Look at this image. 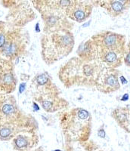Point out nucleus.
I'll list each match as a JSON object with an SVG mask.
<instances>
[{"label": "nucleus", "instance_id": "obj_1", "mask_svg": "<svg viewBox=\"0 0 130 151\" xmlns=\"http://www.w3.org/2000/svg\"><path fill=\"white\" fill-rule=\"evenodd\" d=\"M104 64L99 60H83L74 57L61 66L58 70V78L65 88H93Z\"/></svg>", "mask_w": 130, "mask_h": 151}, {"label": "nucleus", "instance_id": "obj_2", "mask_svg": "<svg viewBox=\"0 0 130 151\" xmlns=\"http://www.w3.org/2000/svg\"><path fill=\"white\" fill-rule=\"evenodd\" d=\"M41 56L48 65L68 56L74 49L75 40L70 29H62L44 33L41 37Z\"/></svg>", "mask_w": 130, "mask_h": 151}, {"label": "nucleus", "instance_id": "obj_3", "mask_svg": "<svg viewBox=\"0 0 130 151\" xmlns=\"http://www.w3.org/2000/svg\"><path fill=\"white\" fill-rule=\"evenodd\" d=\"M61 127L67 137L73 141H88L92 130V116L86 109L74 107L63 110L58 114Z\"/></svg>", "mask_w": 130, "mask_h": 151}, {"label": "nucleus", "instance_id": "obj_4", "mask_svg": "<svg viewBox=\"0 0 130 151\" xmlns=\"http://www.w3.org/2000/svg\"><path fill=\"white\" fill-rule=\"evenodd\" d=\"M30 43V36L22 27L10 25L7 40L0 58L14 61L24 55Z\"/></svg>", "mask_w": 130, "mask_h": 151}, {"label": "nucleus", "instance_id": "obj_5", "mask_svg": "<svg viewBox=\"0 0 130 151\" xmlns=\"http://www.w3.org/2000/svg\"><path fill=\"white\" fill-rule=\"evenodd\" d=\"M0 122L16 124H35L33 118L18 106L12 94H0Z\"/></svg>", "mask_w": 130, "mask_h": 151}, {"label": "nucleus", "instance_id": "obj_6", "mask_svg": "<svg viewBox=\"0 0 130 151\" xmlns=\"http://www.w3.org/2000/svg\"><path fill=\"white\" fill-rule=\"evenodd\" d=\"M33 5L41 14L44 24V33L62 29H72L74 24L67 18L64 12L51 9L40 4L33 3Z\"/></svg>", "mask_w": 130, "mask_h": 151}, {"label": "nucleus", "instance_id": "obj_7", "mask_svg": "<svg viewBox=\"0 0 130 151\" xmlns=\"http://www.w3.org/2000/svg\"><path fill=\"white\" fill-rule=\"evenodd\" d=\"M120 72L116 68L104 66L96 79L95 87L104 94H110L120 88Z\"/></svg>", "mask_w": 130, "mask_h": 151}, {"label": "nucleus", "instance_id": "obj_8", "mask_svg": "<svg viewBox=\"0 0 130 151\" xmlns=\"http://www.w3.org/2000/svg\"><path fill=\"white\" fill-rule=\"evenodd\" d=\"M97 45L98 48L116 50L125 52L126 39L123 34L112 31H101L91 38Z\"/></svg>", "mask_w": 130, "mask_h": 151}, {"label": "nucleus", "instance_id": "obj_9", "mask_svg": "<svg viewBox=\"0 0 130 151\" xmlns=\"http://www.w3.org/2000/svg\"><path fill=\"white\" fill-rule=\"evenodd\" d=\"M17 83L13 61L0 58V94H12L17 88Z\"/></svg>", "mask_w": 130, "mask_h": 151}, {"label": "nucleus", "instance_id": "obj_10", "mask_svg": "<svg viewBox=\"0 0 130 151\" xmlns=\"http://www.w3.org/2000/svg\"><path fill=\"white\" fill-rule=\"evenodd\" d=\"M30 89L32 97L45 94H60L56 85L47 72L39 73L31 81Z\"/></svg>", "mask_w": 130, "mask_h": 151}, {"label": "nucleus", "instance_id": "obj_11", "mask_svg": "<svg viewBox=\"0 0 130 151\" xmlns=\"http://www.w3.org/2000/svg\"><path fill=\"white\" fill-rule=\"evenodd\" d=\"M93 5L91 2L82 0H74L72 4L65 10L69 20L78 23L85 22L92 13Z\"/></svg>", "mask_w": 130, "mask_h": 151}, {"label": "nucleus", "instance_id": "obj_12", "mask_svg": "<svg viewBox=\"0 0 130 151\" xmlns=\"http://www.w3.org/2000/svg\"><path fill=\"white\" fill-rule=\"evenodd\" d=\"M35 101L40 104L45 112L58 113L69 106V103L60 96V94H45L33 97Z\"/></svg>", "mask_w": 130, "mask_h": 151}, {"label": "nucleus", "instance_id": "obj_13", "mask_svg": "<svg viewBox=\"0 0 130 151\" xmlns=\"http://www.w3.org/2000/svg\"><path fill=\"white\" fill-rule=\"evenodd\" d=\"M93 6L105 9L110 16L121 17L130 9V0H90Z\"/></svg>", "mask_w": 130, "mask_h": 151}, {"label": "nucleus", "instance_id": "obj_14", "mask_svg": "<svg viewBox=\"0 0 130 151\" xmlns=\"http://www.w3.org/2000/svg\"><path fill=\"white\" fill-rule=\"evenodd\" d=\"M98 60L106 67L118 68L123 64L125 53L124 52L103 48H98Z\"/></svg>", "mask_w": 130, "mask_h": 151}, {"label": "nucleus", "instance_id": "obj_15", "mask_svg": "<svg viewBox=\"0 0 130 151\" xmlns=\"http://www.w3.org/2000/svg\"><path fill=\"white\" fill-rule=\"evenodd\" d=\"M78 58L83 60H98V50L95 42L92 39L82 42L77 50Z\"/></svg>", "mask_w": 130, "mask_h": 151}, {"label": "nucleus", "instance_id": "obj_16", "mask_svg": "<svg viewBox=\"0 0 130 151\" xmlns=\"http://www.w3.org/2000/svg\"><path fill=\"white\" fill-rule=\"evenodd\" d=\"M35 124H16L0 122V140H9L20 133L23 129H29Z\"/></svg>", "mask_w": 130, "mask_h": 151}, {"label": "nucleus", "instance_id": "obj_17", "mask_svg": "<svg viewBox=\"0 0 130 151\" xmlns=\"http://www.w3.org/2000/svg\"><path fill=\"white\" fill-rule=\"evenodd\" d=\"M111 116L122 129L130 133V108L117 107L112 111Z\"/></svg>", "mask_w": 130, "mask_h": 151}, {"label": "nucleus", "instance_id": "obj_18", "mask_svg": "<svg viewBox=\"0 0 130 151\" xmlns=\"http://www.w3.org/2000/svg\"><path fill=\"white\" fill-rule=\"evenodd\" d=\"M10 24L5 21H0V58L2 55V50L5 47L6 40H7V35L9 32Z\"/></svg>", "mask_w": 130, "mask_h": 151}, {"label": "nucleus", "instance_id": "obj_19", "mask_svg": "<svg viewBox=\"0 0 130 151\" xmlns=\"http://www.w3.org/2000/svg\"><path fill=\"white\" fill-rule=\"evenodd\" d=\"M14 146L17 150H23L28 147L30 145V139L28 136H24L22 134L15 136L14 138Z\"/></svg>", "mask_w": 130, "mask_h": 151}, {"label": "nucleus", "instance_id": "obj_20", "mask_svg": "<svg viewBox=\"0 0 130 151\" xmlns=\"http://www.w3.org/2000/svg\"><path fill=\"white\" fill-rule=\"evenodd\" d=\"M123 63L130 67V41L127 43L126 45L125 53H124V58H123Z\"/></svg>", "mask_w": 130, "mask_h": 151}, {"label": "nucleus", "instance_id": "obj_21", "mask_svg": "<svg viewBox=\"0 0 130 151\" xmlns=\"http://www.w3.org/2000/svg\"><path fill=\"white\" fill-rule=\"evenodd\" d=\"M98 136H99L100 137H102V138H104V137H105V130L101 128V129H100L99 130H98Z\"/></svg>", "mask_w": 130, "mask_h": 151}, {"label": "nucleus", "instance_id": "obj_22", "mask_svg": "<svg viewBox=\"0 0 130 151\" xmlns=\"http://www.w3.org/2000/svg\"><path fill=\"white\" fill-rule=\"evenodd\" d=\"M25 87H26V83H21V86H20V88H19V91H20V93H22L23 91H24Z\"/></svg>", "mask_w": 130, "mask_h": 151}, {"label": "nucleus", "instance_id": "obj_23", "mask_svg": "<svg viewBox=\"0 0 130 151\" xmlns=\"http://www.w3.org/2000/svg\"><path fill=\"white\" fill-rule=\"evenodd\" d=\"M119 79H120V83L121 82L123 84H126V83H127V81L126 79L124 78V76H120V77H119Z\"/></svg>", "mask_w": 130, "mask_h": 151}, {"label": "nucleus", "instance_id": "obj_24", "mask_svg": "<svg viewBox=\"0 0 130 151\" xmlns=\"http://www.w3.org/2000/svg\"><path fill=\"white\" fill-rule=\"evenodd\" d=\"M128 99H129V94H125L121 98V101H126Z\"/></svg>", "mask_w": 130, "mask_h": 151}, {"label": "nucleus", "instance_id": "obj_25", "mask_svg": "<svg viewBox=\"0 0 130 151\" xmlns=\"http://www.w3.org/2000/svg\"><path fill=\"white\" fill-rule=\"evenodd\" d=\"M39 26H40V24H39V23H37V24H36V29H37V32H40V29H39Z\"/></svg>", "mask_w": 130, "mask_h": 151}]
</instances>
